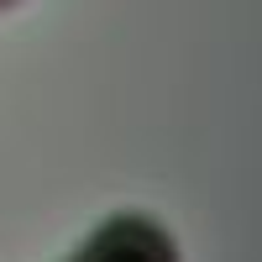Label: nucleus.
Returning a JSON list of instances; mask_svg holds the SVG:
<instances>
[{
  "instance_id": "1",
  "label": "nucleus",
  "mask_w": 262,
  "mask_h": 262,
  "mask_svg": "<svg viewBox=\"0 0 262 262\" xmlns=\"http://www.w3.org/2000/svg\"><path fill=\"white\" fill-rule=\"evenodd\" d=\"M74 262H179V247L147 215H116L84 242Z\"/></svg>"
},
{
  "instance_id": "2",
  "label": "nucleus",
  "mask_w": 262,
  "mask_h": 262,
  "mask_svg": "<svg viewBox=\"0 0 262 262\" xmlns=\"http://www.w3.org/2000/svg\"><path fill=\"white\" fill-rule=\"evenodd\" d=\"M0 6H11V0H0Z\"/></svg>"
}]
</instances>
